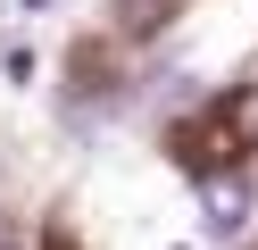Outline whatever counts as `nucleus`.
I'll use <instances>...</instances> for the list:
<instances>
[{"mask_svg":"<svg viewBox=\"0 0 258 250\" xmlns=\"http://www.w3.org/2000/svg\"><path fill=\"white\" fill-rule=\"evenodd\" d=\"M200 209H208V233H241V225H250L241 175H208V183H200Z\"/></svg>","mask_w":258,"mask_h":250,"instance_id":"1","label":"nucleus"},{"mask_svg":"<svg viewBox=\"0 0 258 250\" xmlns=\"http://www.w3.org/2000/svg\"><path fill=\"white\" fill-rule=\"evenodd\" d=\"M117 9H125V25H134V33H150V25H158V0H117Z\"/></svg>","mask_w":258,"mask_h":250,"instance_id":"2","label":"nucleus"},{"mask_svg":"<svg viewBox=\"0 0 258 250\" xmlns=\"http://www.w3.org/2000/svg\"><path fill=\"white\" fill-rule=\"evenodd\" d=\"M0 250H9V225H0Z\"/></svg>","mask_w":258,"mask_h":250,"instance_id":"3","label":"nucleus"}]
</instances>
